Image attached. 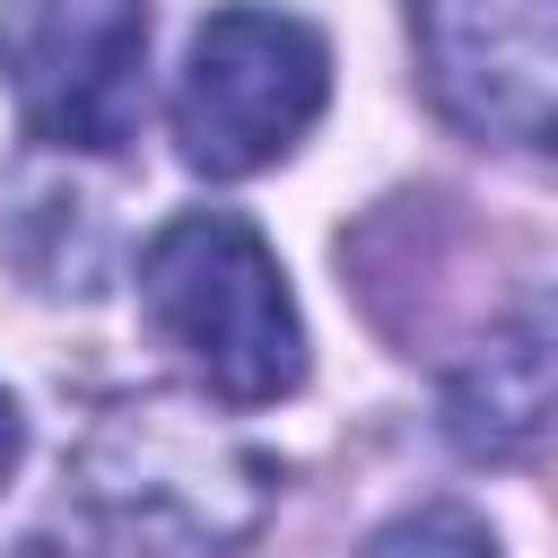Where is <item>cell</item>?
Returning a JSON list of instances; mask_svg holds the SVG:
<instances>
[{"label":"cell","instance_id":"6da1fadb","mask_svg":"<svg viewBox=\"0 0 558 558\" xmlns=\"http://www.w3.org/2000/svg\"><path fill=\"white\" fill-rule=\"evenodd\" d=\"M148 331L235 410H262L305 384V323L279 253L235 209H183L140 253Z\"/></svg>","mask_w":558,"mask_h":558},{"label":"cell","instance_id":"7a4b0ae2","mask_svg":"<svg viewBox=\"0 0 558 558\" xmlns=\"http://www.w3.org/2000/svg\"><path fill=\"white\" fill-rule=\"evenodd\" d=\"M331 96V52L305 17L227 0L201 17L183 78H174V148L209 183H244L279 166Z\"/></svg>","mask_w":558,"mask_h":558},{"label":"cell","instance_id":"3957f363","mask_svg":"<svg viewBox=\"0 0 558 558\" xmlns=\"http://www.w3.org/2000/svg\"><path fill=\"white\" fill-rule=\"evenodd\" d=\"M0 78L44 148L113 157L140 131L148 0H0Z\"/></svg>","mask_w":558,"mask_h":558},{"label":"cell","instance_id":"277c9868","mask_svg":"<svg viewBox=\"0 0 558 558\" xmlns=\"http://www.w3.org/2000/svg\"><path fill=\"white\" fill-rule=\"evenodd\" d=\"M410 35L453 131L558 166V0H410Z\"/></svg>","mask_w":558,"mask_h":558},{"label":"cell","instance_id":"5b68a950","mask_svg":"<svg viewBox=\"0 0 558 558\" xmlns=\"http://www.w3.org/2000/svg\"><path fill=\"white\" fill-rule=\"evenodd\" d=\"M445 436L480 462H523L558 436V288L523 296L445 375Z\"/></svg>","mask_w":558,"mask_h":558},{"label":"cell","instance_id":"8992f818","mask_svg":"<svg viewBox=\"0 0 558 558\" xmlns=\"http://www.w3.org/2000/svg\"><path fill=\"white\" fill-rule=\"evenodd\" d=\"M357 558H497V541H488V523L462 514V506H418V514L384 523Z\"/></svg>","mask_w":558,"mask_h":558},{"label":"cell","instance_id":"52a82bcc","mask_svg":"<svg viewBox=\"0 0 558 558\" xmlns=\"http://www.w3.org/2000/svg\"><path fill=\"white\" fill-rule=\"evenodd\" d=\"M17 453H26V418H17V401L0 392V480L17 471Z\"/></svg>","mask_w":558,"mask_h":558}]
</instances>
